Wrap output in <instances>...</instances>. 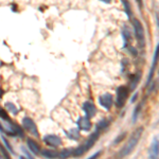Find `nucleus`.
<instances>
[{"mask_svg": "<svg viewBox=\"0 0 159 159\" xmlns=\"http://www.w3.org/2000/svg\"><path fill=\"white\" fill-rule=\"evenodd\" d=\"M40 153H42V155L43 157L49 158V159H55L58 157V153L53 150H43Z\"/></svg>", "mask_w": 159, "mask_h": 159, "instance_id": "12", "label": "nucleus"}, {"mask_svg": "<svg viewBox=\"0 0 159 159\" xmlns=\"http://www.w3.org/2000/svg\"><path fill=\"white\" fill-rule=\"evenodd\" d=\"M2 140L4 141V143H6V145H7V148H9V151H11V152L13 153V148H12V147H11V145H10V143L7 142V140L6 139V138H3V137H2Z\"/></svg>", "mask_w": 159, "mask_h": 159, "instance_id": "23", "label": "nucleus"}, {"mask_svg": "<svg viewBox=\"0 0 159 159\" xmlns=\"http://www.w3.org/2000/svg\"><path fill=\"white\" fill-rule=\"evenodd\" d=\"M99 135H100L99 132L93 133V134H91L90 136H89L88 139H87L83 144H81L80 147L74 148V150L72 151L73 157H81L82 155H84L85 153L88 152V151L93 147L94 143L97 142V140H98V138H99Z\"/></svg>", "mask_w": 159, "mask_h": 159, "instance_id": "2", "label": "nucleus"}, {"mask_svg": "<svg viewBox=\"0 0 159 159\" xmlns=\"http://www.w3.org/2000/svg\"><path fill=\"white\" fill-rule=\"evenodd\" d=\"M83 109L86 114V117L89 118V119L96 116L97 108H96V105L92 103V102H89V101L85 102V103L83 104Z\"/></svg>", "mask_w": 159, "mask_h": 159, "instance_id": "8", "label": "nucleus"}, {"mask_svg": "<svg viewBox=\"0 0 159 159\" xmlns=\"http://www.w3.org/2000/svg\"><path fill=\"white\" fill-rule=\"evenodd\" d=\"M0 132H4V129H3V126H2L1 123H0Z\"/></svg>", "mask_w": 159, "mask_h": 159, "instance_id": "26", "label": "nucleus"}, {"mask_svg": "<svg viewBox=\"0 0 159 159\" xmlns=\"http://www.w3.org/2000/svg\"><path fill=\"white\" fill-rule=\"evenodd\" d=\"M141 105L142 104H139V106L138 107H136V109H135V111H134V116H133V121H136V119H137V117H138V115H139V111H140V108H141Z\"/></svg>", "mask_w": 159, "mask_h": 159, "instance_id": "20", "label": "nucleus"}, {"mask_svg": "<svg viewBox=\"0 0 159 159\" xmlns=\"http://www.w3.org/2000/svg\"><path fill=\"white\" fill-rule=\"evenodd\" d=\"M78 127L79 129L81 130H85V132H87V130H90L91 129V122H90V119L87 117H80L79 120H78Z\"/></svg>", "mask_w": 159, "mask_h": 159, "instance_id": "9", "label": "nucleus"}, {"mask_svg": "<svg viewBox=\"0 0 159 159\" xmlns=\"http://www.w3.org/2000/svg\"><path fill=\"white\" fill-rule=\"evenodd\" d=\"M43 142L52 148H57L61 144V139L56 135H46L43 137Z\"/></svg>", "mask_w": 159, "mask_h": 159, "instance_id": "6", "label": "nucleus"}, {"mask_svg": "<svg viewBox=\"0 0 159 159\" xmlns=\"http://www.w3.org/2000/svg\"><path fill=\"white\" fill-rule=\"evenodd\" d=\"M112 102H114V100H112V96L110 93H104L99 98L100 105L107 110H109L110 108H111Z\"/></svg>", "mask_w": 159, "mask_h": 159, "instance_id": "7", "label": "nucleus"}, {"mask_svg": "<svg viewBox=\"0 0 159 159\" xmlns=\"http://www.w3.org/2000/svg\"><path fill=\"white\" fill-rule=\"evenodd\" d=\"M137 96H138V93H135L134 98H133V99H132V102H134V101H135V100H136V97H137Z\"/></svg>", "mask_w": 159, "mask_h": 159, "instance_id": "28", "label": "nucleus"}, {"mask_svg": "<svg viewBox=\"0 0 159 159\" xmlns=\"http://www.w3.org/2000/svg\"><path fill=\"white\" fill-rule=\"evenodd\" d=\"M101 1L105 2V3H110V1H111V0H101Z\"/></svg>", "mask_w": 159, "mask_h": 159, "instance_id": "27", "label": "nucleus"}, {"mask_svg": "<svg viewBox=\"0 0 159 159\" xmlns=\"http://www.w3.org/2000/svg\"><path fill=\"white\" fill-rule=\"evenodd\" d=\"M0 148H1L2 153H3V155H4V158H6V159H11V158H10V156H9V154H7V151L4 150V148H3V147H0Z\"/></svg>", "mask_w": 159, "mask_h": 159, "instance_id": "22", "label": "nucleus"}, {"mask_svg": "<svg viewBox=\"0 0 159 159\" xmlns=\"http://www.w3.org/2000/svg\"><path fill=\"white\" fill-rule=\"evenodd\" d=\"M68 137L70 138V139H73V140H79L80 139V129H70L69 132L67 133Z\"/></svg>", "mask_w": 159, "mask_h": 159, "instance_id": "14", "label": "nucleus"}, {"mask_svg": "<svg viewBox=\"0 0 159 159\" xmlns=\"http://www.w3.org/2000/svg\"><path fill=\"white\" fill-rule=\"evenodd\" d=\"M0 159H2V156L1 155H0Z\"/></svg>", "mask_w": 159, "mask_h": 159, "instance_id": "30", "label": "nucleus"}, {"mask_svg": "<svg viewBox=\"0 0 159 159\" xmlns=\"http://www.w3.org/2000/svg\"><path fill=\"white\" fill-rule=\"evenodd\" d=\"M129 88L126 86H120L117 89V100L116 104L118 107H123L129 99Z\"/></svg>", "mask_w": 159, "mask_h": 159, "instance_id": "4", "label": "nucleus"}, {"mask_svg": "<svg viewBox=\"0 0 159 159\" xmlns=\"http://www.w3.org/2000/svg\"><path fill=\"white\" fill-rule=\"evenodd\" d=\"M133 25H134L135 29V35L136 38L138 40V43H139V47L143 48L145 43V35H144V29H143V25L140 22V20L138 19H134L133 20Z\"/></svg>", "mask_w": 159, "mask_h": 159, "instance_id": "3", "label": "nucleus"}, {"mask_svg": "<svg viewBox=\"0 0 159 159\" xmlns=\"http://www.w3.org/2000/svg\"><path fill=\"white\" fill-rule=\"evenodd\" d=\"M123 4H124V7H125V12H126V15L129 17L132 16V10H130V7H129V1L126 0H123Z\"/></svg>", "mask_w": 159, "mask_h": 159, "instance_id": "18", "label": "nucleus"}, {"mask_svg": "<svg viewBox=\"0 0 159 159\" xmlns=\"http://www.w3.org/2000/svg\"><path fill=\"white\" fill-rule=\"evenodd\" d=\"M72 155V151L71 150H63L61 152L58 153V158L61 159H67Z\"/></svg>", "mask_w": 159, "mask_h": 159, "instance_id": "15", "label": "nucleus"}, {"mask_svg": "<svg viewBox=\"0 0 159 159\" xmlns=\"http://www.w3.org/2000/svg\"><path fill=\"white\" fill-rule=\"evenodd\" d=\"M101 151H99V152H97L96 154H93V155H92V156H90V157H89L88 159H97V158H98L99 157V156L100 155H101Z\"/></svg>", "mask_w": 159, "mask_h": 159, "instance_id": "24", "label": "nucleus"}, {"mask_svg": "<svg viewBox=\"0 0 159 159\" xmlns=\"http://www.w3.org/2000/svg\"><path fill=\"white\" fill-rule=\"evenodd\" d=\"M136 1H137L138 3H139V7H142V0H136Z\"/></svg>", "mask_w": 159, "mask_h": 159, "instance_id": "25", "label": "nucleus"}, {"mask_svg": "<svg viewBox=\"0 0 159 159\" xmlns=\"http://www.w3.org/2000/svg\"><path fill=\"white\" fill-rule=\"evenodd\" d=\"M27 144H28V148H30V151H31V152H32V153L36 154V155H38V154L40 153L39 145H38L34 140H32V139H28V140H27Z\"/></svg>", "mask_w": 159, "mask_h": 159, "instance_id": "11", "label": "nucleus"}, {"mask_svg": "<svg viewBox=\"0 0 159 159\" xmlns=\"http://www.w3.org/2000/svg\"><path fill=\"white\" fill-rule=\"evenodd\" d=\"M139 81H140V75L138 76V74H136V75L133 76L132 83H130V89H132V90H134L136 87H137L138 83H139Z\"/></svg>", "mask_w": 159, "mask_h": 159, "instance_id": "16", "label": "nucleus"}, {"mask_svg": "<svg viewBox=\"0 0 159 159\" xmlns=\"http://www.w3.org/2000/svg\"><path fill=\"white\" fill-rule=\"evenodd\" d=\"M6 107L7 109H9V111H11V114H14L16 115L17 111H18V109L15 107V105L13 103H10V102H7V103H6Z\"/></svg>", "mask_w": 159, "mask_h": 159, "instance_id": "17", "label": "nucleus"}, {"mask_svg": "<svg viewBox=\"0 0 159 159\" xmlns=\"http://www.w3.org/2000/svg\"><path fill=\"white\" fill-rule=\"evenodd\" d=\"M109 124V122L107 120H102L98 123V129H104L105 127H107V125Z\"/></svg>", "mask_w": 159, "mask_h": 159, "instance_id": "19", "label": "nucleus"}, {"mask_svg": "<svg viewBox=\"0 0 159 159\" xmlns=\"http://www.w3.org/2000/svg\"><path fill=\"white\" fill-rule=\"evenodd\" d=\"M142 133H143V127H139V129H137L133 133L132 136L129 137V139L127 140L126 144H125L124 147L121 148V151H120V153H119L120 158L125 157V156H127L129 153L133 152V150H134L135 147L137 145V143L139 142Z\"/></svg>", "mask_w": 159, "mask_h": 159, "instance_id": "1", "label": "nucleus"}, {"mask_svg": "<svg viewBox=\"0 0 159 159\" xmlns=\"http://www.w3.org/2000/svg\"><path fill=\"white\" fill-rule=\"evenodd\" d=\"M125 135H126V133H123V134H122L121 136H119V137L117 138V140H115V141H114V143H115V144H117L118 142H120V141H121V140L123 139V138L125 137Z\"/></svg>", "mask_w": 159, "mask_h": 159, "instance_id": "21", "label": "nucleus"}, {"mask_svg": "<svg viewBox=\"0 0 159 159\" xmlns=\"http://www.w3.org/2000/svg\"><path fill=\"white\" fill-rule=\"evenodd\" d=\"M122 36H123V40H124V45L126 46L127 43L130 42L132 39V35H130V32L127 30V28H123L122 29Z\"/></svg>", "mask_w": 159, "mask_h": 159, "instance_id": "13", "label": "nucleus"}, {"mask_svg": "<svg viewBox=\"0 0 159 159\" xmlns=\"http://www.w3.org/2000/svg\"><path fill=\"white\" fill-rule=\"evenodd\" d=\"M148 155L151 159H158V138L155 137L148 150Z\"/></svg>", "mask_w": 159, "mask_h": 159, "instance_id": "10", "label": "nucleus"}, {"mask_svg": "<svg viewBox=\"0 0 159 159\" xmlns=\"http://www.w3.org/2000/svg\"><path fill=\"white\" fill-rule=\"evenodd\" d=\"M22 126H24V129L27 130L28 133H30L31 135L35 136V137H38V136H39L36 124H35V122L33 121L31 118L25 117L24 119H22Z\"/></svg>", "mask_w": 159, "mask_h": 159, "instance_id": "5", "label": "nucleus"}, {"mask_svg": "<svg viewBox=\"0 0 159 159\" xmlns=\"http://www.w3.org/2000/svg\"><path fill=\"white\" fill-rule=\"evenodd\" d=\"M2 94H3V90H2V89L0 88V98L2 97Z\"/></svg>", "mask_w": 159, "mask_h": 159, "instance_id": "29", "label": "nucleus"}]
</instances>
